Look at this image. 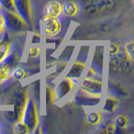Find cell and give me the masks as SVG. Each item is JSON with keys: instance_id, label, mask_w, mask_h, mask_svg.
Returning a JSON list of instances; mask_svg holds the SVG:
<instances>
[{"instance_id": "7c38bea8", "label": "cell", "mask_w": 134, "mask_h": 134, "mask_svg": "<svg viewBox=\"0 0 134 134\" xmlns=\"http://www.w3.org/2000/svg\"><path fill=\"white\" fill-rule=\"evenodd\" d=\"M85 66H86V62H83L81 60V61L75 60L73 63V65H71L69 72L66 75V76L70 77L75 82V84H76L82 75Z\"/></svg>"}, {"instance_id": "484cf974", "label": "cell", "mask_w": 134, "mask_h": 134, "mask_svg": "<svg viewBox=\"0 0 134 134\" xmlns=\"http://www.w3.org/2000/svg\"><path fill=\"white\" fill-rule=\"evenodd\" d=\"M0 6L2 7L3 9L8 10L11 12H15L14 1L13 0H0Z\"/></svg>"}, {"instance_id": "cb8c5ba5", "label": "cell", "mask_w": 134, "mask_h": 134, "mask_svg": "<svg viewBox=\"0 0 134 134\" xmlns=\"http://www.w3.org/2000/svg\"><path fill=\"white\" fill-rule=\"evenodd\" d=\"M3 116L8 122H11V123H14L15 121L20 120L19 118L18 115L16 114V112L14 110H8V111H3Z\"/></svg>"}, {"instance_id": "7a4b0ae2", "label": "cell", "mask_w": 134, "mask_h": 134, "mask_svg": "<svg viewBox=\"0 0 134 134\" xmlns=\"http://www.w3.org/2000/svg\"><path fill=\"white\" fill-rule=\"evenodd\" d=\"M2 14L4 18L5 29L11 35H19L26 33L29 26L22 19V18L15 12L3 9Z\"/></svg>"}, {"instance_id": "ac0fdd59", "label": "cell", "mask_w": 134, "mask_h": 134, "mask_svg": "<svg viewBox=\"0 0 134 134\" xmlns=\"http://www.w3.org/2000/svg\"><path fill=\"white\" fill-rule=\"evenodd\" d=\"M44 91H45V95H44L45 103L47 105L53 104L56 100V96H55V93H54V89L50 86H49L48 84H46Z\"/></svg>"}, {"instance_id": "8fae6325", "label": "cell", "mask_w": 134, "mask_h": 134, "mask_svg": "<svg viewBox=\"0 0 134 134\" xmlns=\"http://www.w3.org/2000/svg\"><path fill=\"white\" fill-rule=\"evenodd\" d=\"M43 12L44 16L59 18L62 14V4L57 0H50L45 3Z\"/></svg>"}, {"instance_id": "4dcf8cb0", "label": "cell", "mask_w": 134, "mask_h": 134, "mask_svg": "<svg viewBox=\"0 0 134 134\" xmlns=\"http://www.w3.org/2000/svg\"><path fill=\"white\" fill-rule=\"evenodd\" d=\"M30 43L31 44H39L41 43V35L39 33H33L30 38Z\"/></svg>"}, {"instance_id": "7402d4cb", "label": "cell", "mask_w": 134, "mask_h": 134, "mask_svg": "<svg viewBox=\"0 0 134 134\" xmlns=\"http://www.w3.org/2000/svg\"><path fill=\"white\" fill-rule=\"evenodd\" d=\"M109 88H110V90H111L112 93H114L115 95L120 96H125L128 95V92L124 90V88H122L120 85H118V84L112 83L111 85L110 84V85H109Z\"/></svg>"}, {"instance_id": "5bb4252c", "label": "cell", "mask_w": 134, "mask_h": 134, "mask_svg": "<svg viewBox=\"0 0 134 134\" xmlns=\"http://www.w3.org/2000/svg\"><path fill=\"white\" fill-rule=\"evenodd\" d=\"M102 48V47L100 46V49ZM100 46L96 49L91 65V68L93 69L99 75H102L103 71V49L102 51H100Z\"/></svg>"}, {"instance_id": "f546056e", "label": "cell", "mask_w": 134, "mask_h": 134, "mask_svg": "<svg viewBox=\"0 0 134 134\" xmlns=\"http://www.w3.org/2000/svg\"><path fill=\"white\" fill-rule=\"evenodd\" d=\"M40 51H41L40 48L39 47H30L29 50L28 56L29 58H31V59L37 58L40 54Z\"/></svg>"}, {"instance_id": "1f68e13d", "label": "cell", "mask_w": 134, "mask_h": 134, "mask_svg": "<svg viewBox=\"0 0 134 134\" xmlns=\"http://www.w3.org/2000/svg\"><path fill=\"white\" fill-rule=\"evenodd\" d=\"M5 23H4V18L3 15L2 14V13L0 14V35L5 31Z\"/></svg>"}, {"instance_id": "4316f807", "label": "cell", "mask_w": 134, "mask_h": 134, "mask_svg": "<svg viewBox=\"0 0 134 134\" xmlns=\"http://www.w3.org/2000/svg\"><path fill=\"white\" fill-rule=\"evenodd\" d=\"M115 132H116V127H115L114 121H109L105 123L102 132L107 133V134H111V133H114Z\"/></svg>"}, {"instance_id": "52a82bcc", "label": "cell", "mask_w": 134, "mask_h": 134, "mask_svg": "<svg viewBox=\"0 0 134 134\" xmlns=\"http://www.w3.org/2000/svg\"><path fill=\"white\" fill-rule=\"evenodd\" d=\"M128 59L126 57L123 51H121L114 54V55H110V61H109V68L113 72L121 73L122 71H127V69L130 67L131 64Z\"/></svg>"}, {"instance_id": "603a6c76", "label": "cell", "mask_w": 134, "mask_h": 134, "mask_svg": "<svg viewBox=\"0 0 134 134\" xmlns=\"http://www.w3.org/2000/svg\"><path fill=\"white\" fill-rule=\"evenodd\" d=\"M11 75L15 80H17V81H20V80H23L27 76V72L24 68L15 67V68L13 70Z\"/></svg>"}, {"instance_id": "d4e9b609", "label": "cell", "mask_w": 134, "mask_h": 134, "mask_svg": "<svg viewBox=\"0 0 134 134\" xmlns=\"http://www.w3.org/2000/svg\"><path fill=\"white\" fill-rule=\"evenodd\" d=\"M12 44V35L8 30L4 31L3 33V36L0 39V47L6 45H11Z\"/></svg>"}, {"instance_id": "f1b7e54d", "label": "cell", "mask_w": 134, "mask_h": 134, "mask_svg": "<svg viewBox=\"0 0 134 134\" xmlns=\"http://www.w3.org/2000/svg\"><path fill=\"white\" fill-rule=\"evenodd\" d=\"M121 51V47L118 44L115 43V42H111L110 43V49H109V53L110 55H114V54H118Z\"/></svg>"}, {"instance_id": "ba28073f", "label": "cell", "mask_w": 134, "mask_h": 134, "mask_svg": "<svg viewBox=\"0 0 134 134\" xmlns=\"http://www.w3.org/2000/svg\"><path fill=\"white\" fill-rule=\"evenodd\" d=\"M41 24L44 33L48 37H54L58 35L62 27L61 22L59 18L49 16H44Z\"/></svg>"}, {"instance_id": "30bf717a", "label": "cell", "mask_w": 134, "mask_h": 134, "mask_svg": "<svg viewBox=\"0 0 134 134\" xmlns=\"http://www.w3.org/2000/svg\"><path fill=\"white\" fill-rule=\"evenodd\" d=\"M75 85V82L68 76L64 77L60 81H59L55 87L54 88L56 96V100H60L66 96L70 93V91L73 89Z\"/></svg>"}, {"instance_id": "ffe728a7", "label": "cell", "mask_w": 134, "mask_h": 134, "mask_svg": "<svg viewBox=\"0 0 134 134\" xmlns=\"http://www.w3.org/2000/svg\"><path fill=\"white\" fill-rule=\"evenodd\" d=\"M13 70L4 63H0V81H5L10 77Z\"/></svg>"}, {"instance_id": "6da1fadb", "label": "cell", "mask_w": 134, "mask_h": 134, "mask_svg": "<svg viewBox=\"0 0 134 134\" xmlns=\"http://www.w3.org/2000/svg\"><path fill=\"white\" fill-rule=\"evenodd\" d=\"M21 120L27 125L29 132H34L35 128L40 125V116L38 105L35 96L29 94L26 103L24 105V110L21 116Z\"/></svg>"}, {"instance_id": "5b68a950", "label": "cell", "mask_w": 134, "mask_h": 134, "mask_svg": "<svg viewBox=\"0 0 134 134\" xmlns=\"http://www.w3.org/2000/svg\"><path fill=\"white\" fill-rule=\"evenodd\" d=\"M79 90L88 95L102 97L104 91L103 82L97 79L86 76L82 81Z\"/></svg>"}, {"instance_id": "44dd1931", "label": "cell", "mask_w": 134, "mask_h": 134, "mask_svg": "<svg viewBox=\"0 0 134 134\" xmlns=\"http://www.w3.org/2000/svg\"><path fill=\"white\" fill-rule=\"evenodd\" d=\"M133 48H134L133 41H129V42H127V43H126L124 44V47H123V52L125 54L126 57H127L132 63L134 61Z\"/></svg>"}, {"instance_id": "3957f363", "label": "cell", "mask_w": 134, "mask_h": 134, "mask_svg": "<svg viewBox=\"0 0 134 134\" xmlns=\"http://www.w3.org/2000/svg\"><path fill=\"white\" fill-rule=\"evenodd\" d=\"M15 13L19 15L29 28H34V18L30 0H13Z\"/></svg>"}, {"instance_id": "277c9868", "label": "cell", "mask_w": 134, "mask_h": 134, "mask_svg": "<svg viewBox=\"0 0 134 134\" xmlns=\"http://www.w3.org/2000/svg\"><path fill=\"white\" fill-rule=\"evenodd\" d=\"M113 4V0H88L84 3L83 8L86 14L94 16L110 10Z\"/></svg>"}, {"instance_id": "9c48e42d", "label": "cell", "mask_w": 134, "mask_h": 134, "mask_svg": "<svg viewBox=\"0 0 134 134\" xmlns=\"http://www.w3.org/2000/svg\"><path fill=\"white\" fill-rule=\"evenodd\" d=\"M72 100H74V102L76 105L81 107H96L100 104L102 97L88 95L79 90L74 96Z\"/></svg>"}, {"instance_id": "d6986e66", "label": "cell", "mask_w": 134, "mask_h": 134, "mask_svg": "<svg viewBox=\"0 0 134 134\" xmlns=\"http://www.w3.org/2000/svg\"><path fill=\"white\" fill-rule=\"evenodd\" d=\"M14 132L16 134H27L29 133V129L22 120H19L14 123Z\"/></svg>"}, {"instance_id": "8992f818", "label": "cell", "mask_w": 134, "mask_h": 134, "mask_svg": "<svg viewBox=\"0 0 134 134\" xmlns=\"http://www.w3.org/2000/svg\"><path fill=\"white\" fill-rule=\"evenodd\" d=\"M29 96L28 88L26 87H21L17 89L14 91L11 98H10V103L14 106V111L18 115L19 118L21 120V116L24 110V105L26 103V100Z\"/></svg>"}, {"instance_id": "83f0119b", "label": "cell", "mask_w": 134, "mask_h": 134, "mask_svg": "<svg viewBox=\"0 0 134 134\" xmlns=\"http://www.w3.org/2000/svg\"><path fill=\"white\" fill-rule=\"evenodd\" d=\"M11 45H6L0 47V63L6 58L8 54L9 53V51L11 50Z\"/></svg>"}, {"instance_id": "d6a6232c", "label": "cell", "mask_w": 134, "mask_h": 134, "mask_svg": "<svg viewBox=\"0 0 134 134\" xmlns=\"http://www.w3.org/2000/svg\"><path fill=\"white\" fill-rule=\"evenodd\" d=\"M98 74L96 72V71L92 69V68H89V70H88V73L86 75V77H90V78H95L96 76H98Z\"/></svg>"}, {"instance_id": "2e32d148", "label": "cell", "mask_w": 134, "mask_h": 134, "mask_svg": "<svg viewBox=\"0 0 134 134\" xmlns=\"http://www.w3.org/2000/svg\"><path fill=\"white\" fill-rule=\"evenodd\" d=\"M102 120V111H91L86 114V121L87 122L96 126L100 123Z\"/></svg>"}, {"instance_id": "4fadbf2b", "label": "cell", "mask_w": 134, "mask_h": 134, "mask_svg": "<svg viewBox=\"0 0 134 134\" xmlns=\"http://www.w3.org/2000/svg\"><path fill=\"white\" fill-rule=\"evenodd\" d=\"M62 4V14L66 17L73 18L80 12V5L75 0H65Z\"/></svg>"}, {"instance_id": "e0dca14e", "label": "cell", "mask_w": 134, "mask_h": 134, "mask_svg": "<svg viewBox=\"0 0 134 134\" xmlns=\"http://www.w3.org/2000/svg\"><path fill=\"white\" fill-rule=\"evenodd\" d=\"M113 121H114L116 127V130L126 129L129 124V119L126 115H118Z\"/></svg>"}, {"instance_id": "9a60e30c", "label": "cell", "mask_w": 134, "mask_h": 134, "mask_svg": "<svg viewBox=\"0 0 134 134\" xmlns=\"http://www.w3.org/2000/svg\"><path fill=\"white\" fill-rule=\"evenodd\" d=\"M118 100L114 96H107L102 108V111L106 113L115 112L117 107H118Z\"/></svg>"}]
</instances>
